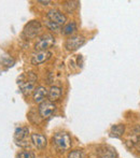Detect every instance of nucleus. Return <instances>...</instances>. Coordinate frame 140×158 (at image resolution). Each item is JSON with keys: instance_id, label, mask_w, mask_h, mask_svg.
I'll use <instances>...</instances> for the list:
<instances>
[{"instance_id": "11", "label": "nucleus", "mask_w": 140, "mask_h": 158, "mask_svg": "<svg viewBox=\"0 0 140 158\" xmlns=\"http://www.w3.org/2000/svg\"><path fill=\"white\" fill-rule=\"evenodd\" d=\"M49 90L46 89L44 86H39L34 90V100L37 103H42L43 101H45V97H48Z\"/></svg>"}, {"instance_id": "20", "label": "nucleus", "mask_w": 140, "mask_h": 158, "mask_svg": "<svg viewBox=\"0 0 140 158\" xmlns=\"http://www.w3.org/2000/svg\"><path fill=\"white\" fill-rule=\"evenodd\" d=\"M38 2H39V3H42V4H45V6L50 3V1H41V0H40V1H38Z\"/></svg>"}, {"instance_id": "16", "label": "nucleus", "mask_w": 140, "mask_h": 158, "mask_svg": "<svg viewBox=\"0 0 140 158\" xmlns=\"http://www.w3.org/2000/svg\"><path fill=\"white\" fill-rule=\"evenodd\" d=\"M79 3H80L79 1H66L64 2V8H65V10L67 12L71 13L79 6Z\"/></svg>"}, {"instance_id": "12", "label": "nucleus", "mask_w": 140, "mask_h": 158, "mask_svg": "<svg viewBox=\"0 0 140 158\" xmlns=\"http://www.w3.org/2000/svg\"><path fill=\"white\" fill-rule=\"evenodd\" d=\"M32 142L38 150H43L46 146V138L40 133H32Z\"/></svg>"}, {"instance_id": "3", "label": "nucleus", "mask_w": 140, "mask_h": 158, "mask_svg": "<svg viewBox=\"0 0 140 158\" xmlns=\"http://www.w3.org/2000/svg\"><path fill=\"white\" fill-rule=\"evenodd\" d=\"M55 44V38L51 33H44L42 35L39 39L37 40L35 44V50L37 52H41V51H48L50 48H52Z\"/></svg>"}, {"instance_id": "10", "label": "nucleus", "mask_w": 140, "mask_h": 158, "mask_svg": "<svg viewBox=\"0 0 140 158\" xmlns=\"http://www.w3.org/2000/svg\"><path fill=\"white\" fill-rule=\"evenodd\" d=\"M98 158H117V152L113 148L109 145H101L97 148Z\"/></svg>"}, {"instance_id": "14", "label": "nucleus", "mask_w": 140, "mask_h": 158, "mask_svg": "<svg viewBox=\"0 0 140 158\" xmlns=\"http://www.w3.org/2000/svg\"><path fill=\"white\" fill-rule=\"evenodd\" d=\"M125 132V126L122 124H117V125H113L110 129V137L112 138H120L124 135Z\"/></svg>"}, {"instance_id": "8", "label": "nucleus", "mask_w": 140, "mask_h": 158, "mask_svg": "<svg viewBox=\"0 0 140 158\" xmlns=\"http://www.w3.org/2000/svg\"><path fill=\"white\" fill-rule=\"evenodd\" d=\"M84 43H85L84 37H82V35H74V37H71L66 41L65 46L68 51L73 52V51H77L78 48H81Z\"/></svg>"}, {"instance_id": "7", "label": "nucleus", "mask_w": 140, "mask_h": 158, "mask_svg": "<svg viewBox=\"0 0 140 158\" xmlns=\"http://www.w3.org/2000/svg\"><path fill=\"white\" fill-rule=\"evenodd\" d=\"M46 16H48L49 21L53 22V23L57 24V25H59V26L63 25V24H65L66 22H67L66 15L64 14L63 12H61V11L56 10V9H52V10L48 11Z\"/></svg>"}, {"instance_id": "6", "label": "nucleus", "mask_w": 140, "mask_h": 158, "mask_svg": "<svg viewBox=\"0 0 140 158\" xmlns=\"http://www.w3.org/2000/svg\"><path fill=\"white\" fill-rule=\"evenodd\" d=\"M55 110H56V106L53 102H51L50 100L43 101L39 106V114L43 118H48V117L52 116V114L55 112Z\"/></svg>"}, {"instance_id": "2", "label": "nucleus", "mask_w": 140, "mask_h": 158, "mask_svg": "<svg viewBox=\"0 0 140 158\" xmlns=\"http://www.w3.org/2000/svg\"><path fill=\"white\" fill-rule=\"evenodd\" d=\"M53 144H55V146L62 152L68 151L71 146V137L65 131L56 132L53 137Z\"/></svg>"}, {"instance_id": "1", "label": "nucleus", "mask_w": 140, "mask_h": 158, "mask_svg": "<svg viewBox=\"0 0 140 158\" xmlns=\"http://www.w3.org/2000/svg\"><path fill=\"white\" fill-rule=\"evenodd\" d=\"M36 82H37V75L34 72H27L19 77L17 83L24 95H29L32 94V90H35Z\"/></svg>"}, {"instance_id": "15", "label": "nucleus", "mask_w": 140, "mask_h": 158, "mask_svg": "<svg viewBox=\"0 0 140 158\" xmlns=\"http://www.w3.org/2000/svg\"><path fill=\"white\" fill-rule=\"evenodd\" d=\"M75 30H77V25H75V23L74 22H70V23L66 24L65 27L63 28V33L66 35H72Z\"/></svg>"}, {"instance_id": "18", "label": "nucleus", "mask_w": 140, "mask_h": 158, "mask_svg": "<svg viewBox=\"0 0 140 158\" xmlns=\"http://www.w3.org/2000/svg\"><path fill=\"white\" fill-rule=\"evenodd\" d=\"M67 158H84V155L81 151L74 150V151H71L69 154H68Z\"/></svg>"}, {"instance_id": "5", "label": "nucleus", "mask_w": 140, "mask_h": 158, "mask_svg": "<svg viewBox=\"0 0 140 158\" xmlns=\"http://www.w3.org/2000/svg\"><path fill=\"white\" fill-rule=\"evenodd\" d=\"M42 30V25L38 21H30L24 27V35L28 39H34Z\"/></svg>"}, {"instance_id": "19", "label": "nucleus", "mask_w": 140, "mask_h": 158, "mask_svg": "<svg viewBox=\"0 0 140 158\" xmlns=\"http://www.w3.org/2000/svg\"><path fill=\"white\" fill-rule=\"evenodd\" d=\"M19 158H35V154L30 151H24V152H21L19 155H17Z\"/></svg>"}, {"instance_id": "4", "label": "nucleus", "mask_w": 140, "mask_h": 158, "mask_svg": "<svg viewBox=\"0 0 140 158\" xmlns=\"http://www.w3.org/2000/svg\"><path fill=\"white\" fill-rule=\"evenodd\" d=\"M28 138H29V129L27 127H19V128L15 129L14 140L19 146H21V148H28L29 146Z\"/></svg>"}, {"instance_id": "17", "label": "nucleus", "mask_w": 140, "mask_h": 158, "mask_svg": "<svg viewBox=\"0 0 140 158\" xmlns=\"http://www.w3.org/2000/svg\"><path fill=\"white\" fill-rule=\"evenodd\" d=\"M45 25H46V27H48L49 29L52 30V31H54V32H59L62 30L61 26L57 25V24H55V23H53V22H51V21H46Z\"/></svg>"}, {"instance_id": "9", "label": "nucleus", "mask_w": 140, "mask_h": 158, "mask_svg": "<svg viewBox=\"0 0 140 158\" xmlns=\"http://www.w3.org/2000/svg\"><path fill=\"white\" fill-rule=\"evenodd\" d=\"M51 56H52V53L50 51H41V52L34 53L32 56V64H35V66L41 64L45 63L46 60H49Z\"/></svg>"}, {"instance_id": "13", "label": "nucleus", "mask_w": 140, "mask_h": 158, "mask_svg": "<svg viewBox=\"0 0 140 158\" xmlns=\"http://www.w3.org/2000/svg\"><path fill=\"white\" fill-rule=\"evenodd\" d=\"M62 94H63V90H62L61 87H58V86H52L49 89L48 98L51 102L56 101V100H58L62 97Z\"/></svg>"}]
</instances>
